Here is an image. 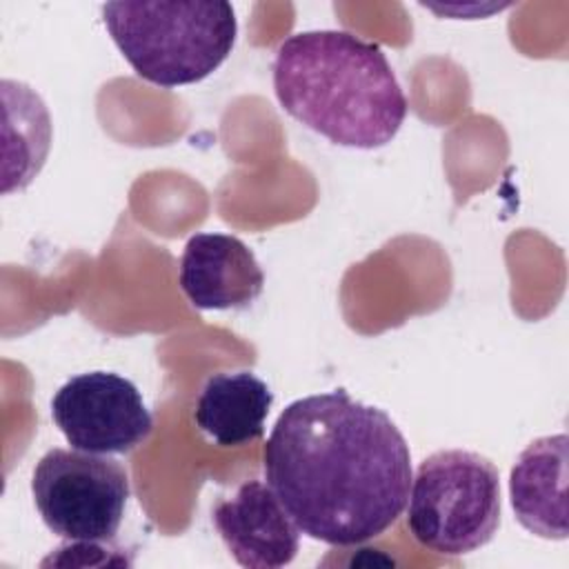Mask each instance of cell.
Masks as SVG:
<instances>
[{
  "label": "cell",
  "mask_w": 569,
  "mask_h": 569,
  "mask_svg": "<svg viewBox=\"0 0 569 569\" xmlns=\"http://www.w3.org/2000/svg\"><path fill=\"white\" fill-rule=\"evenodd\" d=\"M262 469L298 529L331 547L362 545L396 525L413 478L396 422L345 389L287 405Z\"/></svg>",
  "instance_id": "obj_1"
},
{
  "label": "cell",
  "mask_w": 569,
  "mask_h": 569,
  "mask_svg": "<svg viewBox=\"0 0 569 569\" xmlns=\"http://www.w3.org/2000/svg\"><path fill=\"white\" fill-rule=\"evenodd\" d=\"M271 80L293 120L340 147H385L409 111L385 51L340 29L300 31L282 40Z\"/></svg>",
  "instance_id": "obj_2"
},
{
  "label": "cell",
  "mask_w": 569,
  "mask_h": 569,
  "mask_svg": "<svg viewBox=\"0 0 569 569\" xmlns=\"http://www.w3.org/2000/svg\"><path fill=\"white\" fill-rule=\"evenodd\" d=\"M102 20L131 69L164 89L211 76L238 33L233 7L222 0L107 2Z\"/></svg>",
  "instance_id": "obj_3"
},
{
  "label": "cell",
  "mask_w": 569,
  "mask_h": 569,
  "mask_svg": "<svg viewBox=\"0 0 569 569\" xmlns=\"http://www.w3.org/2000/svg\"><path fill=\"white\" fill-rule=\"evenodd\" d=\"M407 505V527L425 549L451 558L471 553L500 527L498 467L476 451H436L418 465Z\"/></svg>",
  "instance_id": "obj_4"
},
{
  "label": "cell",
  "mask_w": 569,
  "mask_h": 569,
  "mask_svg": "<svg viewBox=\"0 0 569 569\" xmlns=\"http://www.w3.org/2000/svg\"><path fill=\"white\" fill-rule=\"evenodd\" d=\"M129 491L127 469L116 458L80 449H49L31 476L42 522L64 540L111 542Z\"/></svg>",
  "instance_id": "obj_5"
},
{
  "label": "cell",
  "mask_w": 569,
  "mask_h": 569,
  "mask_svg": "<svg viewBox=\"0 0 569 569\" xmlns=\"http://www.w3.org/2000/svg\"><path fill=\"white\" fill-rule=\"evenodd\" d=\"M51 418L71 449L104 456L133 451L153 429L138 387L111 371L69 378L51 398Z\"/></svg>",
  "instance_id": "obj_6"
},
{
  "label": "cell",
  "mask_w": 569,
  "mask_h": 569,
  "mask_svg": "<svg viewBox=\"0 0 569 569\" xmlns=\"http://www.w3.org/2000/svg\"><path fill=\"white\" fill-rule=\"evenodd\" d=\"M213 525L240 567L278 569L300 547V529L262 480H244L231 498L213 507Z\"/></svg>",
  "instance_id": "obj_7"
},
{
  "label": "cell",
  "mask_w": 569,
  "mask_h": 569,
  "mask_svg": "<svg viewBox=\"0 0 569 569\" xmlns=\"http://www.w3.org/2000/svg\"><path fill=\"white\" fill-rule=\"evenodd\" d=\"M178 284L196 309H244L262 293L264 273L240 238L196 233L184 244Z\"/></svg>",
  "instance_id": "obj_8"
},
{
  "label": "cell",
  "mask_w": 569,
  "mask_h": 569,
  "mask_svg": "<svg viewBox=\"0 0 569 569\" xmlns=\"http://www.w3.org/2000/svg\"><path fill=\"white\" fill-rule=\"evenodd\" d=\"M567 436L529 442L509 473V500L518 522L547 540H565L567 527Z\"/></svg>",
  "instance_id": "obj_9"
},
{
  "label": "cell",
  "mask_w": 569,
  "mask_h": 569,
  "mask_svg": "<svg viewBox=\"0 0 569 569\" xmlns=\"http://www.w3.org/2000/svg\"><path fill=\"white\" fill-rule=\"evenodd\" d=\"M273 393L251 371H220L204 380L193 420L200 431L220 447H240L264 433Z\"/></svg>",
  "instance_id": "obj_10"
}]
</instances>
